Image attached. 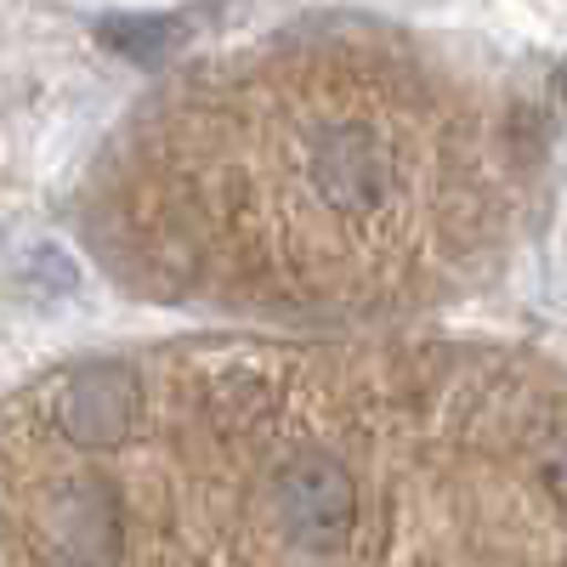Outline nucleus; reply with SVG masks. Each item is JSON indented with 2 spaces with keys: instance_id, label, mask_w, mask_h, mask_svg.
I'll list each match as a JSON object with an SVG mask.
<instances>
[{
  "instance_id": "nucleus-2",
  "label": "nucleus",
  "mask_w": 567,
  "mask_h": 567,
  "mask_svg": "<svg viewBox=\"0 0 567 567\" xmlns=\"http://www.w3.org/2000/svg\"><path fill=\"white\" fill-rule=\"evenodd\" d=\"M125 420H131V381H125V369H85L74 374V386L63 398V432L85 449H103L125 432Z\"/></svg>"
},
{
  "instance_id": "nucleus-3",
  "label": "nucleus",
  "mask_w": 567,
  "mask_h": 567,
  "mask_svg": "<svg viewBox=\"0 0 567 567\" xmlns=\"http://www.w3.org/2000/svg\"><path fill=\"white\" fill-rule=\"evenodd\" d=\"M103 34L114 40V52H131L142 63H154L171 52V40L182 34L176 18H103Z\"/></svg>"
},
{
  "instance_id": "nucleus-1",
  "label": "nucleus",
  "mask_w": 567,
  "mask_h": 567,
  "mask_svg": "<svg viewBox=\"0 0 567 567\" xmlns=\"http://www.w3.org/2000/svg\"><path fill=\"white\" fill-rule=\"evenodd\" d=\"M272 505H278V523L290 534V545H301L312 556L341 550L352 539V523H358L352 477L329 454H301L284 465L272 483Z\"/></svg>"
}]
</instances>
